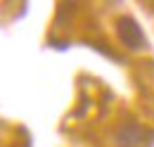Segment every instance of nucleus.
<instances>
[{"label": "nucleus", "instance_id": "1", "mask_svg": "<svg viewBox=\"0 0 154 147\" xmlns=\"http://www.w3.org/2000/svg\"><path fill=\"white\" fill-rule=\"evenodd\" d=\"M116 31H119L121 43H123L126 48H131V50H140V48L147 45V43H145V36H142V29H140V24H137L133 17H121L116 21Z\"/></svg>", "mask_w": 154, "mask_h": 147}, {"label": "nucleus", "instance_id": "2", "mask_svg": "<svg viewBox=\"0 0 154 147\" xmlns=\"http://www.w3.org/2000/svg\"><path fill=\"white\" fill-rule=\"evenodd\" d=\"M142 133L145 130L137 128L135 124H128L119 130V147H137V142L142 140Z\"/></svg>", "mask_w": 154, "mask_h": 147}]
</instances>
